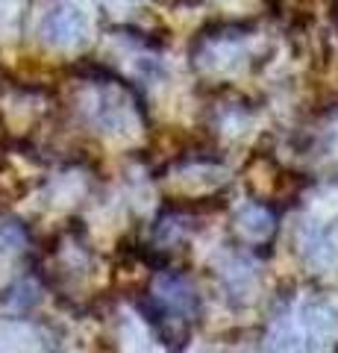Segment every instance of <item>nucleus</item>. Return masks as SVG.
<instances>
[{"mask_svg":"<svg viewBox=\"0 0 338 353\" xmlns=\"http://www.w3.org/2000/svg\"><path fill=\"white\" fill-rule=\"evenodd\" d=\"M89 30H92L89 12L80 3H74V0H59L41 18L39 36L56 50H77L89 39Z\"/></svg>","mask_w":338,"mask_h":353,"instance_id":"1","label":"nucleus"},{"mask_svg":"<svg viewBox=\"0 0 338 353\" xmlns=\"http://www.w3.org/2000/svg\"><path fill=\"white\" fill-rule=\"evenodd\" d=\"M297 330L309 353H324L338 339V312L324 301H306L297 312Z\"/></svg>","mask_w":338,"mask_h":353,"instance_id":"2","label":"nucleus"},{"mask_svg":"<svg viewBox=\"0 0 338 353\" xmlns=\"http://www.w3.org/2000/svg\"><path fill=\"white\" fill-rule=\"evenodd\" d=\"M154 301L162 312L171 315V321L180 324L198 312V292L180 274H159L154 283Z\"/></svg>","mask_w":338,"mask_h":353,"instance_id":"3","label":"nucleus"},{"mask_svg":"<svg viewBox=\"0 0 338 353\" xmlns=\"http://www.w3.org/2000/svg\"><path fill=\"white\" fill-rule=\"evenodd\" d=\"M92 118L103 132H124V130H129V124H133V112H129L127 97L118 94V92H109V88L94 94Z\"/></svg>","mask_w":338,"mask_h":353,"instance_id":"4","label":"nucleus"},{"mask_svg":"<svg viewBox=\"0 0 338 353\" xmlns=\"http://www.w3.org/2000/svg\"><path fill=\"white\" fill-rule=\"evenodd\" d=\"M0 353H41V336L24 321L0 324Z\"/></svg>","mask_w":338,"mask_h":353,"instance_id":"5","label":"nucleus"},{"mask_svg":"<svg viewBox=\"0 0 338 353\" xmlns=\"http://www.w3.org/2000/svg\"><path fill=\"white\" fill-rule=\"evenodd\" d=\"M306 345H303V336L297 330V321H291V315H282L274 321L265 341V353H303Z\"/></svg>","mask_w":338,"mask_h":353,"instance_id":"6","label":"nucleus"},{"mask_svg":"<svg viewBox=\"0 0 338 353\" xmlns=\"http://www.w3.org/2000/svg\"><path fill=\"white\" fill-rule=\"evenodd\" d=\"M235 224L250 241H262V239H268L271 233H274V215H271L265 206H256V203L244 206L242 212H238Z\"/></svg>","mask_w":338,"mask_h":353,"instance_id":"7","label":"nucleus"},{"mask_svg":"<svg viewBox=\"0 0 338 353\" xmlns=\"http://www.w3.org/2000/svg\"><path fill=\"white\" fill-rule=\"evenodd\" d=\"M121 339H124L127 353H150V341L145 336V330L138 327V321H124Z\"/></svg>","mask_w":338,"mask_h":353,"instance_id":"8","label":"nucleus"},{"mask_svg":"<svg viewBox=\"0 0 338 353\" xmlns=\"http://www.w3.org/2000/svg\"><path fill=\"white\" fill-rule=\"evenodd\" d=\"M335 148H338V127H335Z\"/></svg>","mask_w":338,"mask_h":353,"instance_id":"9","label":"nucleus"},{"mask_svg":"<svg viewBox=\"0 0 338 353\" xmlns=\"http://www.w3.org/2000/svg\"><path fill=\"white\" fill-rule=\"evenodd\" d=\"M335 353H338V350H335Z\"/></svg>","mask_w":338,"mask_h":353,"instance_id":"10","label":"nucleus"}]
</instances>
